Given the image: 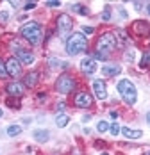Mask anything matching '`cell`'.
<instances>
[{"label":"cell","instance_id":"obj_24","mask_svg":"<svg viewBox=\"0 0 150 155\" xmlns=\"http://www.w3.org/2000/svg\"><path fill=\"white\" fill-rule=\"evenodd\" d=\"M7 77V68H5V62L0 59V78H5Z\"/></svg>","mask_w":150,"mask_h":155},{"label":"cell","instance_id":"obj_25","mask_svg":"<svg viewBox=\"0 0 150 155\" xmlns=\"http://www.w3.org/2000/svg\"><path fill=\"white\" fill-rule=\"evenodd\" d=\"M97 128H98V132H107L109 130V123L107 121H98Z\"/></svg>","mask_w":150,"mask_h":155},{"label":"cell","instance_id":"obj_7","mask_svg":"<svg viewBox=\"0 0 150 155\" xmlns=\"http://www.w3.org/2000/svg\"><path fill=\"white\" fill-rule=\"evenodd\" d=\"M73 104H75V107H79V109H88L93 105V98H91V94L88 91H80V93L75 94Z\"/></svg>","mask_w":150,"mask_h":155},{"label":"cell","instance_id":"obj_2","mask_svg":"<svg viewBox=\"0 0 150 155\" xmlns=\"http://www.w3.org/2000/svg\"><path fill=\"white\" fill-rule=\"evenodd\" d=\"M86 47H88V39L82 32H73L66 39V54L68 55H77V54L84 52Z\"/></svg>","mask_w":150,"mask_h":155},{"label":"cell","instance_id":"obj_32","mask_svg":"<svg viewBox=\"0 0 150 155\" xmlns=\"http://www.w3.org/2000/svg\"><path fill=\"white\" fill-rule=\"evenodd\" d=\"M48 7H59V2H46Z\"/></svg>","mask_w":150,"mask_h":155},{"label":"cell","instance_id":"obj_8","mask_svg":"<svg viewBox=\"0 0 150 155\" xmlns=\"http://www.w3.org/2000/svg\"><path fill=\"white\" fill-rule=\"evenodd\" d=\"M91 87H93L95 98H98V100H105V98H107V87H105V82H104V80H100V78L93 80Z\"/></svg>","mask_w":150,"mask_h":155},{"label":"cell","instance_id":"obj_18","mask_svg":"<svg viewBox=\"0 0 150 155\" xmlns=\"http://www.w3.org/2000/svg\"><path fill=\"white\" fill-rule=\"evenodd\" d=\"M22 130H23V128H22L20 125H9V127H7V136H9V137L20 136V134H22Z\"/></svg>","mask_w":150,"mask_h":155},{"label":"cell","instance_id":"obj_10","mask_svg":"<svg viewBox=\"0 0 150 155\" xmlns=\"http://www.w3.org/2000/svg\"><path fill=\"white\" fill-rule=\"evenodd\" d=\"M5 91H7L9 96H13V98H22L23 93H25V87H23L22 82H11V84L5 86Z\"/></svg>","mask_w":150,"mask_h":155},{"label":"cell","instance_id":"obj_3","mask_svg":"<svg viewBox=\"0 0 150 155\" xmlns=\"http://www.w3.org/2000/svg\"><path fill=\"white\" fill-rule=\"evenodd\" d=\"M116 89L121 94V98L125 100V104L129 105H134L138 102V91H136V86L129 80V78H121L120 82L116 84Z\"/></svg>","mask_w":150,"mask_h":155},{"label":"cell","instance_id":"obj_19","mask_svg":"<svg viewBox=\"0 0 150 155\" xmlns=\"http://www.w3.org/2000/svg\"><path fill=\"white\" fill-rule=\"evenodd\" d=\"M139 68H141V70H147V68H150V52H145V54L141 55Z\"/></svg>","mask_w":150,"mask_h":155},{"label":"cell","instance_id":"obj_11","mask_svg":"<svg viewBox=\"0 0 150 155\" xmlns=\"http://www.w3.org/2000/svg\"><path fill=\"white\" fill-rule=\"evenodd\" d=\"M5 68H7V75H11V77H18L22 73V64L16 57H9L5 62Z\"/></svg>","mask_w":150,"mask_h":155},{"label":"cell","instance_id":"obj_31","mask_svg":"<svg viewBox=\"0 0 150 155\" xmlns=\"http://www.w3.org/2000/svg\"><path fill=\"white\" fill-rule=\"evenodd\" d=\"M7 18H9V15H7L5 11H0V20H2V21H5Z\"/></svg>","mask_w":150,"mask_h":155},{"label":"cell","instance_id":"obj_40","mask_svg":"<svg viewBox=\"0 0 150 155\" xmlns=\"http://www.w3.org/2000/svg\"><path fill=\"white\" fill-rule=\"evenodd\" d=\"M148 155H150V153H148Z\"/></svg>","mask_w":150,"mask_h":155},{"label":"cell","instance_id":"obj_4","mask_svg":"<svg viewBox=\"0 0 150 155\" xmlns=\"http://www.w3.org/2000/svg\"><path fill=\"white\" fill-rule=\"evenodd\" d=\"M114 48H116V36H114V32H104V34L98 36L97 52H102V54L109 55Z\"/></svg>","mask_w":150,"mask_h":155},{"label":"cell","instance_id":"obj_16","mask_svg":"<svg viewBox=\"0 0 150 155\" xmlns=\"http://www.w3.org/2000/svg\"><path fill=\"white\" fill-rule=\"evenodd\" d=\"M120 132L125 136V137H129V139H139V137L143 136L141 130H132V128H129V127H121Z\"/></svg>","mask_w":150,"mask_h":155},{"label":"cell","instance_id":"obj_21","mask_svg":"<svg viewBox=\"0 0 150 155\" xmlns=\"http://www.w3.org/2000/svg\"><path fill=\"white\" fill-rule=\"evenodd\" d=\"M72 11H75L77 15H82V16L88 15V7H84V5H79V4H75L73 7H72Z\"/></svg>","mask_w":150,"mask_h":155},{"label":"cell","instance_id":"obj_28","mask_svg":"<svg viewBox=\"0 0 150 155\" xmlns=\"http://www.w3.org/2000/svg\"><path fill=\"white\" fill-rule=\"evenodd\" d=\"M102 20H111V11L109 9H105L104 15H102Z\"/></svg>","mask_w":150,"mask_h":155},{"label":"cell","instance_id":"obj_17","mask_svg":"<svg viewBox=\"0 0 150 155\" xmlns=\"http://www.w3.org/2000/svg\"><path fill=\"white\" fill-rule=\"evenodd\" d=\"M32 136H34V139L39 141V143H45V141L50 139V132L48 130H36Z\"/></svg>","mask_w":150,"mask_h":155},{"label":"cell","instance_id":"obj_15","mask_svg":"<svg viewBox=\"0 0 150 155\" xmlns=\"http://www.w3.org/2000/svg\"><path fill=\"white\" fill-rule=\"evenodd\" d=\"M120 71H121V68L118 64H105L102 68L104 77H116V75H120Z\"/></svg>","mask_w":150,"mask_h":155},{"label":"cell","instance_id":"obj_6","mask_svg":"<svg viewBox=\"0 0 150 155\" xmlns=\"http://www.w3.org/2000/svg\"><path fill=\"white\" fill-rule=\"evenodd\" d=\"M73 27V21L68 15H59L57 16V34L61 38H66V34H70Z\"/></svg>","mask_w":150,"mask_h":155},{"label":"cell","instance_id":"obj_1","mask_svg":"<svg viewBox=\"0 0 150 155\" xmlns=\"http://www.w3.org/2000/svg\"><path fill=\"white\" fill-rule=\"evenodd\" d=\"M20 34L29 41L30 45H39L41 39H43V31H41V25L38 21H27L20 27Z\"/></svg>","mask_w":150,"mask_h":155},{"label":"cell","instance_id":"obj_29","mask_svg":"<svg viewBox=\"0 0 150 155\" xmlns=\"http://www.w3.org/2000/svg\"><path fill=\"white\" fill-rule=\"evenodd\" d=\"M82 32H86V34H93V27H90V25H84V27H82Z\"/></svg>","mask_w":150,"mask_h":155},{"label":"cell","instance_id":"obj_26","mask_svg":"<svg viewBox=\"0 0 150 155\" xmlns=\"http://www.w3.org/2000/svg\"><path fill=\"white\" fill-rule=\"evenodd\" d=\"M107 57H109L107 54H102V52H95V57H93V59H95V61H107Z\"/></svg>","mask_w":150,"mask_h":155},{"label":"cell","instance_id":"obj_36","mask_svg":"<svg viewBox=\"0 0 150 155\" xmlns=\"http://www.w3.org/2000/svg\"><path fill=\"white\" fill-rule=\"evenodd\" d=\"M147 13L150 15V4H147Z\"/></svg>","mask_w":150,"mask_h":155},{"label":"cell","instance_id":"obj_38","mask_svg":"<svg viewBox=\"0 0 150 155\" xmlns=\"http://www.w3.org/2000/svg\"><path fill=\"white\" fill-rule=\"evenodd\" d=\"M2 114H4V112H2V109H0V118H2Z\"/></svg>","mask_w":150,"mask_h":155},{"label":"cell","instance_id":"obj_13","mask_svg":"<svg viewBox=\"0 0 150 155\" xmlns=\"http://www.w3.org/2000/svg\"><path fill=\"white\" fill-rule=\"evenodd\" d=\"M16 59L20 61V64H32L34 62V54L32 52H27V50H16Z\"/></svg>","mask_w":150,"mask_h":155},{"label":"cell","instance_id":"obj_9","mask_svg":"<svg viewBox=\"0 0 150 155\" xmlns=\"http://www.w3.org/2000/svg\"><path fill=\"white\" fill-rule=\"evenodd\" d=\"M132 31L138 36H141V38H148L150 36V23L145 21V20H138V21L132 23Z\"/></svg>","mask_w":150,"mask_h":155},{"label":"cell","instance_id":"obj_14","mask_svg":"<svg viewBox=\"0 0 150 155\" xmlns=\"http://www.w3.org/2000/svg\"><path fill=\"white\" fill-rule=\"evenodd\" d=\"M38 80H39V73L38 71H29L25 77H23V86H27V87H34L36 84H38Z\"/></svg>","mask_w":150,"mask_h":155},{"label":"cell","instance_id":"obj_23","mask_svg":"<svg viewBox=\"0 0 150 155\" xmlns=\"http://www.w3.org/2000/svg\"><path fill=\"white\" fill-rule=\"evenodd\" d=\"M109 132H111L113 136H118V134H120V125H118V123L109 125Z\"/></svg>","mask_w":150,"mask_h":155},{"label":"cell","instance_id":"obj_12","mask_svg":"<svg viewBox=\"0 0 150 155\" xmlns=\"http://www.w3.org/2000/svg\"><path fill=\"white\" fill-rule=\"evenodd\" d=\"M80 70H82V73H86V75H93V73L98 70L97 61H95L93 57H86L84 61L80 62Z\"/></svg>","mask_w":150,"mask_h":155},{"label":"cell","instance_id":"obj_37","mask_svg":"<svg viewBox=\"0 0 150 155\" xmlns=\"http://www.w3.org/2000/svg\"><path fill=\"white\" fill-rule=\"evenodd\" d=\"M147 121H148V123H150V112H148V114H147Z\"/></svg>","mask_w":150,"mask_h":155},{"label":"cell","instance_id":"obj_39","mask_svg":"<svg viewBox=\"0 0 150 155\" xmlns=\"http://www.w3.org/2000/svg\"><path fill=\"white\" fill-rule=\"evenodd\" d=\"M100 155H109V153H100Z\"/></svg>","mask_w":150,"mask_h":155},{"label":"cell","instance_id":"obj_34","mask_svg":"<svg viewBox=\"0 0 150 155\" xmlns=\"http://www.w3.org/2000/svg\"><path fill=\"white\" fill-rule=\"evenodd\" d=\"M141 7H143V4H141V2H134V9H136V11H139Z\"/></svg>","mask_w":150,"mask_h":155},{"label":"cell","instance_id":"obj_35","mask_svg":"<svg viewBox=\"0 0 150 155\" xmlns=\"http://www.w3.org/2000/svg\"><path fill=\"white\" fill-rule=\"evenodd\" d=\"M109 114H111V118H113V120H116V118H118V112H114V110H113V112H109Z\"/></svg>","mask_w":150,"mask_h":155},{"label":"cell","instance_id":"obj_30","mask_svg":"<svg viewBox=\"0 0 150 155\" xmlns=\"http://www.w3.org/2000/svg\"><path fill=\"white\" fill-rule=\"evenodd\" d=\"M23 7H25V11H30V9H34V7H36V4H34V2H29V4H25Z\"/></svg>","mask_w":150,"mask_h":155},{"label":"cell","instance_id":"obj_20","mask_svg":"<svg viewBox=\"0 0 150 155\" xmlns=\"http://www.w3.org/2000/svg\"><path fill=\"white\" fill-rule=\"evenodd\" d=\"M68 123H70V116H68V114H59V116L56 118V125H57V127H66Z\"/></svg>","mask_w":150,"mask_h":155},{"label":"cell","instance_id":"obj_33","mask_svg":"<svg viewBox=\"0 0 150 155\" xmlns=\"http://www.w3.org/2000/svg\"><path fill=\"white\" fill-rule=\"evenodd\" d=\"M132 59H134V52L129 50V54H127V61H132Z\"/></svg>","mask_w":150,"mask_h":155},{"label":"cell","instance_id":"obj_22","mask_svg":"<svg viewBox=\"0 0 150 155\" xmlns=\"http://www.w3.org/2000/svg\"><path fill=\"white\" fill-rule=\"evenodd\" d=\"M48 66L54 70V68H59V66H63V68H66V64L64 62H59L56 57H52V59H48Z\"/></svg>","mask_w":150,"mask_h":155},{"label":"cell","instance_id":"obj_27","mask_svg":"<svg viewBox=\"0 0 150 155\" xmlns=\"http://www.w3.org/2000/svg\"><path fill=\"white\" fill-rule=\"evenodd\" d=\"M9 107H15V109H18L20 107V102H16V100H11V98H7V102H5Z\"/></svg>","mask_w":150,"mask_h":155},{"label":"cell","instance_id":"obj_5","mask_svg":"<svg viewBox=\"0 0 150 155\" xmlns=\"http://www.w3.org/2000/svg\"><path fill=\"white\" fill-rule=\"evenodd\" d=\"M75 89V78L68 73H63L57 80H56V91L61 94H68Z\"/></svg>","mask_w":150,"mask_h":155}]
</instances>
